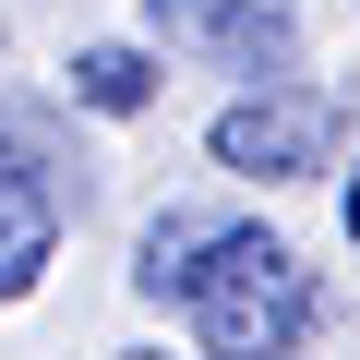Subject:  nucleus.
I'll list each match as a JSON object with an SVG mask.
<instances>
[{
    "mask_svg": "<svg viewBox=\"0 0 360 360\" xmlns=\"http://www.w3.org/2000/svg\"><path fill=\"white\" fill-rule=\"evenodd\" d=\"M60 168L25 144V132H0V300H25L37 276H49V252H60Z\"/></svg>",
    "mask_w": 360,
    "mask_h": 360,
    "instance_id": "nucleus-4",
    "label": "nucleus"
},
{
    "mask_svg": "<svg viewBox=\"0 0 360 360\" xmlns=\"http://www.w3.org/2000/svg\"><path fill=\"white\" fill-rule=\"evenodd\" d=\"M180 324H193L205 360H288L312 336V264L276 240V229H217L180 276Z\"/></svg>",
    "mask_w": 360,
    "mask_h": 360,
    "instance_id": "nucleus-1",
    "label": "nucleus"
},
{
    "mask_svg": "<svg viewBox=\"0 0 360 360\" xmlns=\"http://www.w3.org/2000/svg\"><path fill=\"white\" fill-rule=\"evenodd\" d=\"M348 240H360V180H348Z\"/></svg>",
    "mask_w": 360,
    "mask_h": 360,
    "instance_id": "nucleus-7",
    "label": "nucleus"
},
{
    "mask_svg": "<svg viewBox=\"0 0 360 360\" xmlns=\"http://www.w3.org/2000/svg\"><path fill=\"white\" fill-rule=\"evenodd\" d=\"M217 229H229V217H205V205H168V217L144 229V252H132V288H144V300H180V276H193V252H205Z\"/></svg>",
    "mask_w": 360,
    "mask_h": 360,
    "instance_id": "nucleus-6",
    "label": "nucleus"
},
{
    "mask_svg": "<svg viewBox=\"0 0 360 360\" xmlns=\"http://www.w3.org/2000/svg\"><path fill=\"white\" fill-rule=\"evenodd\" d=\"M144 25L168 49H193L205 72H240V84H288L300 72V13L288 0H144Z\"/></svg>",
    "mask_w": 360,
    "mask_h": 360,
    "instance_id": "nucleus-3",
    "label": "nucleus"
},
{
    "mask_svg": "<svg viewBox=\"0 0 360 360\" xmlns=\"http://www.w3.org/2000/svg\"><path fill=\"white\" fill-rule=\"evenodd\" d=\"M72 96H84V108H108V120L156 108V49H132V37H108V49H72Z\"/></svg>",
    "mask_w": 360,
    "mask_h": 360,
    "instance_id": "nucleus-5",
    "label": "nucleus"
},
{
    "mask_svg": "<svg viewBox=\"0 0 360 360\" xmlns=\"http://www.w3.org/2000/svg\"><path fill=\"white\" fill-rule=\"evenodd\" d=\"M336 132H348L336 96H312V84H252V96L217 108L205 156H217L229 180H312V168L336 156Z\"/></svg>",
    "mask_w": 360,
    "mask_h": 360,
    "instance_id": "nucleus-2",
    "label": "nucleus"
}]
</instances>
